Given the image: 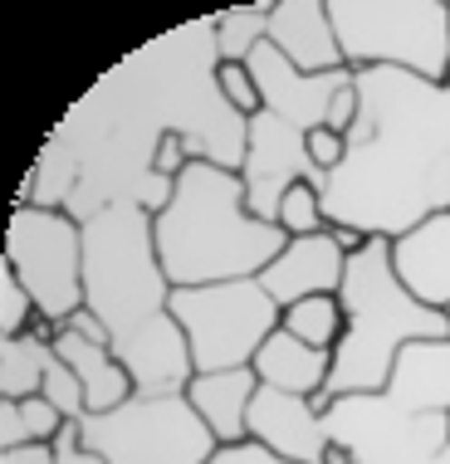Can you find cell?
Instances as JSON below:
<instances>
[{"label": "cell", "mask_w": 450, "mask_h": 464, "mask_svg": "<svg viewBox=\"0 0 450 464\" xmlns=\"http://www.w3.org/2000/svg\"><path fill=\"white\" fill-rule=\"evenodd\" d=\"M353 83L357 122L323 186V216L367 240H402L450 216V83L402 69H357Z\"/></svg>", "instance_id": "obj_1"}, {"label": "cell", "mask_w": 450, "mask_h": 464, "mask_svg": "<svg viewBox=\"0 0 450 464\" xmlns=\"http://www.w3.org/2000/svg\"><path fill=\"white\" fill-rule=\"evenodd\" d=\"M171 279L157 259L152 216L137 200H108L83 220V308L112 337V353L142 396L191 386V347L171 318Z\"/></svg>", "instance_id": "obj_2"}, {"label": "cell", "mask_w": 450, "mask_h": 464, "mask_svg": "<svg viewBox=\"0 0 450 464\" xmlns=\"http://www.w3.org/2000/svg\"><path fill=\"white\" fill-rule=\"evenodd\" d=\"M152 240L171 288H206L259 279L284 255L289 235L284 225L249 216L240 171L191 161L177 177L171 206L152 216Z\"/></svg>", "instance_id": "obj_3"}, {"label": "cell", "mask_w": 450, "mask_h": 464, "mask_svg": "<svg viewBox=\"0 0 450 464\" xmlns=\"http://www.w3.org/2000/svg\"><path fill=\"white\" fill-rule=\"evenodd\" d=\"M343 313L347 333L333 353V376L314 401L328 411L343 396H382L392 382V367L411 343H450V308L421 304L396 274L392 240H367L357 255H347L343 279Z\"/></svg>", "instance_id": "obj_4"}, {"label": "cell", "mask_w": 450, "mask_h": 464, "mask_svg": "<svg viewBox=\"0 0 450 464\" xmlns=\"http://www.w3.org/2000/svg\"><path fill=\"white\" fill-rule=\"evenodd\" d=\"M347 69H402L450 83V0H328Z\"/></svg>", "instance_id": "obj_5"}, {"label": "cell", "mask_w": 450, "mask_h": 464, "mask_svg": "<svg viewBox=\"0 0 450 464\" xmlns=\"http://www.w3.org/2000/svg\"><path fill=\"white\" fill-rule=\"evenodd\" d=\"M171 318L181 323L191 367L201 372H235L255 367V353L279 328L284 308L265 294L259 279L235 284H206V288H177L171 294Z\"/></svg>", "instance_id": "obj_6"}, {"label": "cell", "mask_w": 450, "mask_h": 464, "mask_svg": "<svg viewBox=\"0 0 450 464\" xmlns=\"http://www.w3.org/2000/svg\"><path fill=\"white\" fill-rule=\"evenodd\" d=\"M79 430L83 445L108 464H206L220 450L210 425L186 401V392L167 396L137 392L108 416H83Z\"/></svg>", "instance_id": "obj_7"}, {"label": "cell", "mask_w": 450, "mask_h": 464, "mask_svg": "<svg viewBox=\"0 0 450 464\" xmlns=\"http://www.w3.org/2000/svg\"><path fill=\"white\" fill-rule=\"evenodd\" d=\"M5 269L30 288L40 318L64 328L83 308V220L73 210L15 206L5 225Z\"/></svg>", "instance_id": "obj_8"}, {"label": "cell", "mask_w": 450, "mask_h": 464, "mask_svg": "<svg viewBox=\"0 0 450 464\" xmlns=\"http://www.w3.org/2000/svg\"><path fill=\"white\" fill-rule=\"evenodd\" d=\"M249 440H259L289 464H323V455L333 445V430L308 396L259 386L255 406H249Z\"/></svg>", "instance_id": "obj_9"}, {"label": "cell", "mask_w": 450, "mask_h": 464, "mask_svg": "<svg viewBox=\"0 0 450 464\" xmlns=\"http://www.w3.org/2000/svg\"><path fill=\"white\" fill-rule=\"evenodd\" d=\"M343 279H347V249L333 240V230L298 235V240L284 245V255L259 274L265 294L279 308H294V304L318 298V294H343Z\"/></svg>", "instance_id": "obj_10"}, {"label": "cell", "mask_w": 450, "mask_h": 464, "mask_svg": "<svg viewBox=\"0 0 450 464\" xmlns=\"http://www.w3.org/2000/svg\"><path fill=\"white\" fill-rule=\"evenodd\" d=\"M265 40L279 49L298 73H338V69H347L343 49H338V34H333L328 0H274Z\"/></svg>", "instance_id": "obj_11"}, {"label": "cell", "mask_w": 450, "mask_h": 464, "mask_svg": "<svg viewBox=\"0 0 450 464\" xmlns=\"http://www.w3.org/2000/svg\"><path fill=\"white\" fill-rule=\"evenodd\" d=\"M382 396L402 416H450V343L402 347Z\"/></svg>", "instance_id": "obj_12"}, {"label": "cell", "mask_w": 450, "mask_h": 464, "mask_svg": "<svg viewBox=\"0 0 450 464\" xmlns=\"http://www.w3.org/2000/svg\"><path fill=\"white\" fill-rule=\"evenodd\" d=\"M259 376L255 367L235 372H201L186 386V401L196 406V416L210 425L216 445H245L249 440V406H255Z\"/></svg>", "instance_id": "obj_13"}, {"label": "cell", "mask_w": 450, "mask_h": 464, "mask_svg": "<svg viewBox=\"0 0 450 464\" xmlns=\"http://www.w3.org/2000/svg\"><path fill=\"white\" fill-rule=\"evenodd\" d=\"M54 353L59 362L79 376V386H83V411L89 416H108V411H118L122 401H132L137 396V382H132V372L118 362V353L103 343H89V337H79V333H59L54 337Z\"/></svg>", "instance_id": "obj_14"}, {"label": "cell", "mask_w": 450, "mask_h": 464, "mask_svg": "<svg viewBox=\"0 0 450 464\" xmlns=\"http://www.w3.org/2000/svg\"><path fill=\"white\" fill-rule=\"evenodd\" d=\"M392 255H396L402 284L421 304L450 308V216H435L421 230L392 240Z\"/></svg>", "instance_id": "obj_15"}, {"label": "cell", "mask_w": 450, "mask_h": 464, "mask_svg": "<svg viewBox=\"0 0 450 464\" xmlns=\"http://www.w3.org/2000/svg\"><path fill=\"white\" fill-rule=\"evenodd\" d=\"M255 376H259V386L318 401L323 386H328V376H333V353H318V347L298 343L294 333L274 328L269 343L255 353Z\"/></svg>", "instance_id": "obj_16"}, {"label": "cell", "mask_w": 450, "mask_h": 464, "mask_svg": "<svg viewBox=\"0 0 450 464\" xmlns=\"http://www.w3.org/2000/svg\"><path fill=\"white\" fill-rule=\"evenodd\" d=\"M54 343L24 333V337H0V401H30L44 396V376L54 367Z\"/></svg>", "instance_id": "obj_17"}, {"label": "cell", "mask_w": 450, "mask_h": 464, "mask_svg": "<svg viewBox=\"0 0 450 464\" xmlns=\"http://www.w3.org/2000/svg\"><path fill=\"white\" fill-rule=\"evenodd\" d=\"M64 425H69V416H64V411H59L49 396L0 401V450H20V445H54Z\"/></svg>", "instance_id": "obj_18"}, {"label": "cell", "mask_w": 450, "mask_h": 464, "mask_svg": "<svg viewBox=\"0 0 450 464\" xmlns=\"http://www.w3.org/2000/svg\"><path fill=\"white\" fill-rule=\"evenodd\" d=\"M279 328H284V333H294L298 343L318 347V353H338V343H343V333H347V313H343V298H338V294H318V298H304V304L284 308Z\"/></svg>", "instance_id": "obj_19"}, {"label": "cell", "mask_w": 450, "mask_h": 464, "mask_svg": "<svg viewBox=\"0 0 450 464\" xmlns=\"http://www.w3.org/2000/svg\"><path fill=\"white\" fill-rule=\"evenodd\" d=\"M269 10H274V0L269 5H230V10L216 15V54L225 59V64H245V59L265 44Z\"/></svg>", "instance_id": "obj_20"}, {"label": "cell", "mask_w": 450, "mask_h": 464, "mask_svg": "<svg viewBox=\"0 0 450 464\" xmlns=\"http://www.w3.org/2000/svg\"><path fill=\"white\" fill-rule=\"evenodd\" d=\"M279 225H284V235H289V240L328 230V216H323V191H318V186H289V196L279 200Z\"/></svg>", "instance_id": "obj_21"}, {"label": "cell", "mask_w": 450, "mask_h": 464, "mask_svg": "<svg viewBox=\"0 0 450 464\" xmlns=\"http://www.w3.org/2000/svg\"><path fill=\"white\" fill-rule=\"evenodd\" d=\"M216 89L225 98V108L235 112V118H255L259 108H265V98H259V79H255V69L249 64H216Z\"/></svg>", "instance_id": "obj_22"}, {"label": "cell", "mask_w": 450, "mask_h": 464, "mask_svg": "<svg viewBox=\"0 0 450 464\" xmlns=\"http://www.w3.org/2000/svg\"><path fill=\"white\" fill-rule=\"evenodd\" d=\"M34 318H40V308H34L30 288L15 279V269L0 265V337H24Z\"/></svg>", "instance_id": "obj_23"}, {"label": "cell", "mask_w": 450, "mask_h": 464, "mask_svg": "<svg viewBox=\"0 0 450 464\" xmlns=\"http://www.w3.org/2000/svg\"><path fill=\"white\" fill-rule=\"evenodd\" d=\"M308 161H314L323 177H333V171L347 161V137L333 132V128H314L308 132Z\"/></svg>", "instance_id": "obj_24"}, {"label": "cell", "mask_w": 450, "mask_h": 464, "mask_svg": "<svg viewBox=\"0 0 450 464\" xmlns=\"http://www.w3.org/2000/svg\"><path fill=\"white\" fill-rule=\"evenodd\" d=\"M54 464H108V459H103V455H93V450L83 445L79 420H69L64 430H59V440H54Z\"/></svg>", "instance_id": "obj_25"}, {"label": "cell", "mask_w": 450, "mask_h": 464, "mask_svg": "<svg viewBox=\"0 0 450 464\" xmlns=\"http://www.w3.org/2000/svg\"><path fill=\"white\" fill-rule=\"evenodd\" d=\"M206 464H289V459H279L274 450H265L259 440H245V445H220Z\"/></svg>", "instance_id": "obj_26"}, {"label": "cell", "mask_w": 450, "mask_h": 464, "mask_svg": "<svg viewBox=\"0 0 450 464\" xmlns=\"http://www.w3.org/2000/svg\"><path fill=\"white\" fill-rule=\"evenodd\" d=\"M64 333H79V337H89V343H103V347H112L108 328L98 323V313H89V308H79V313H73V318L64 323Z\"/></svg>", "instance_id": "obj_27"}, {"label": "cell", "mask_w": 450, "mask_h": 464, "mask_svg": "<svg viewBox=\"0 0 450 464\" xmlns=\"http://www.w3.org/2000/svg\"><path fill=\"white\" fill-rule=\"evenodd\" d=\"M0 464H54V445H20V450H0Z\"/></svg>", "instance_id": "obj_28"}, {"label": "cell", "mask_w": 450, "mask_h": 464, "mask_svg": "<svg viewBox=\"0 0 450 464\" xmlns=\"http://www.w3.org/2000/svg\"><path fill=\"white\" fill-rule=\"evenodd\" d=\"M445 430H450V416H445Z\"/></svg>", "instance_id": "obj_29"}]
</instances>
